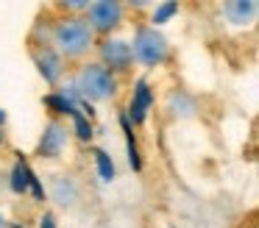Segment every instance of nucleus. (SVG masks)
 I'll use <instances>...</instances> for the list:
<instances>
[{
	"instance_id": "obj_1",
	"label": "nucleus",
	"mask_w": 259,
	"mask_h": 228,
	"mask_svg": "<svg viewBox=\"0 0 259 228\" xmlns=\"http://www.w3.org/2000/svg\"><path fill=\"white\" fill-rule=\"evenodd\" d=\"M48 42L53 44V50L62 59H81L95 44V33H92L90 22L84 17H64V20H59L53 25Z\"/></svg>"
},
{
	"instance_id": "obj_2",
	"label": "nucleus",
	"mask_w": 259,
	"mask_h": 228,
	"mask_svg": "<svg viewBox=\"0 0 259 228\" xmlns=\"http://www.w3.org/2000/svg\"><path fill=\"white\" fill-rule=\"evenodd\" d=\"M75 89L84 103H98V100H112L117 95V75L109 72L101 61H87L81 64L75 75Z\"/></svg>"
},
{
	"instance_id": "obj_3",
	"label": "nucleus",
	"mask_w": 259,
	"mask_h": 228,
	"mask_svg": "<svg viewBox=\"0 0 259 228\" xmlns=\"http://www.w3.org/2000/svg\"><path fill=\"white\" fill-rule=\"evenodd\" d=\"M128 44H131L134 61H140V64H145V67H159L170 59V44H167V39H164V33L156 31V28H151V25L137 28L134 42H128Z\"/></svg>"
},
{
	"instance_id": "obj_4",
	"label": "nucleus",
	"mask_w": 259,
	"mask_h": 228,
	"mask_svg": "<svg viewBox=\"0 0 259 228\" xmlns=\"http://www.w3.org/2000/svg\"><path fill=\"white\" fill-rule=\"evenodd\" d=\"M123 11L125 6L117 0H101V3H90L87 6V17L92 33H112L123 25Z\"/></svg>"
},
{
	"instance_id": "obj_5",
	"label": "nucleus",
	"mask_w": 259,
	"mask_h": 228,
	"mask_svg": "<svg viewBox=\"0 0 259 228\" xmlns=\"http://www.w3.org/2000/svg\"><path fill=\"white\" fill-rule=\"evenodd\" d=\"M101 64L106 67L109 72H128L134 67V56H131V44L125 39H117V36H106L101 42Z\"/></svg>"
},
{
	"instance_id": "obj_6",
	"label": "nucleus",
	"mask_w": 259,
	"mask_h": 228,
	"mask_svg": "<svg viewBox=\"0 0 259 228\" xmlns=\"http://www.w3.org/2000/svg\"><path fill=\"white\" fill-rule=\"evenodd\" d=\"M31 59H34L36 70H39V75L45 78V83H51V86H56L59 81H62L64 75V59L53 50V44L42 42V44H31Z\"/></svg>"
},
{
	"instance_id": "obj_7",
	"label": "nucleus",
	"mask_w": 259,
	"mask_h": 228,
	"mask_svg": "<svg viewBox=\"0 0 259 228\" xmlns=\"http://www.w3.org/2000/svg\"><path fill=\"white\" fill-rule=\"evenodd\" d=\"M67 139H70V128L62 120L51 117L45 122V131H42L39 142H36V156L39 159H59L64 145H67Z\"/></svg>"
},
{
	"instance_id": "obj_8",
	"label": "nucleus",
	"mask_w": 259,
	"mask_h": 228,
	"mask_svg": "<svg viewBox=\"0 0 259 228\" xmlns=\"http://www.w3.org/2000/svg\"><path fill=\"white\" fill-rule=\"evenodd\" d=\"M151 109H153V89H151V83H148V78H140V81L134 83V92H131L128 109H125L123 114L128 117L131 125H145Z\"/></svg>"
},
{
	"instance_id": "obj_9",
	"label": "nucleus",
	"mask_w": 259,
	"mask_h": 228,
	"mask_svg": "<svg viewBox=\"0 0 259 228\" xmlns=\"http://www.w3.org/2000/svg\"><path fill=\"white\" fill-rule=\"evenodd\" d=\"M42 103H45V109H51V114L56 117V120H62V117H73L75 111H78L81 98H78L75 83H70V86H56L53 92H48L45 98H42Z\"/></svg>"
},
{
	"instance_id": "obj_10",
	"label": "nucleus",
	"mask_w": 259,
	"mask_h": 228,
	"mask_svg": "<svg viewBox=\"0 0 259 228\" xmlns=\"http://www.w3.org/2000/svg\"><path fill=\"white\" fill-rule=\"evenodd\" d=\"M223 11H226V20H229L231 25L245 28L256 20L259 3L256 0H229V3H223Z\"/></svg>"
},
{
	"instance_id": "obj_11",
	"label": "nucleus",
	"mask_w": 259,
	"mask_h": 228,
	"mask_svg": "<svg viewBox=\"0 0 259 228\" xmlns=\"http://www.w3.org/2000/svg\"><path fill=\"white\" fill-rule=\"evenodd\" d=\"M31 178H34V170L28 167V161L23 156H17L9 170V189L14 195H28V187H31Z\"/></svg>"
},
{
	"instance_id": "obj_12",
	"label": "nucleus",
	"mask_w": 259,
	"mask_h": 228,
	"mask_svg": "<svg viewBox=\"0 0 259 228\" xmlns=\"http://www.w3.org/2000/svg\"><path fill=\"white\" fill-rule=\"evenodd\" d=\"M51 198L56 200L59 206H73L75 203V198H78V187H75V181L73 178H67V175H56L51 181Z\"/></svg>"
},
{
	"instance_id": "obj_13",
	"label": "nucleus",
	"mask_w": 259,
	"mask_h": 228,
	"mask_svg": "<svg viewBox=\"0 0 259 228\" xmlns=\"http://www.w3.org/2000/svg\"><path fill=\"white\" fill-rule=\"evenodd\" d=\"M120 125H123V133H125V150H128V164L134 172L142 170V156H140V145H137V136H134V125L128 122V117L120 114Z\"/></svg>"
},
{
	"instance_id": "obj_14",
	"label": "nucleus",
	"mask_w": 259,
	"mask_h": 228,
	"mask_svg": "<svg viewBox=\"0 0 259 228\" xmlns=\"http://www.w3.org/2000/svg\"><path fill=\"white\" fill-rule=\"evenodd\" d=\"M167 109H170V114H176V117H190V114H195L198 106L187 92H173L167 100Z\"/></svg>"
},
{
	"instance_id": "obj_15",
	"label": "nucleus",
	"mask_w": 259,
	"mask_h": 228,
	"mask_svg": "<svg viewBox=\"0 0 259 228\" xmlns=\"http://www.w3.org/2000/svg\"><path fill=\"white\" fill-rule=\"evenodd\" d=\"M95 164H98V175H101V181L112 184L114 178H117V167H114L112 156H109L103 148H95Z\"/></svg>"
},
{
	"instance_id": "obj_16",
	"label": "nucleus",
	"mask_w": 259,
	"mask_h": 228,
	"mask_svg": "<svg viewBox=\"0 0 259 228\" xmlns=\"http://www.w3.org/2000/svg\"><path fill=\"white\" fill-rule=\"evenodd\" d=\"M70 120H73V131H75V136H78L81 142H90L92 133H95V128H92V120H90V117H87L84 111L78 109L73 117H70Z\"/></svg>"
},
{
	"instance_id": "obj_17",
	"label": "nucleus",
	"mask_w": 259,
	"mask_h": 228,
	"mask_svg": "<svg viewBox=\"0 0 259 228\" xmlns=\"http://www.w3.org/2000/svg\"><path fill=\"white\" fill-rule=\"evenodd\" d=\"M173 14H179V3H156L153 6V14H151V28L164 25Z\"/></svg>"
},
{
	"instance_id": "obj_18",
	"label": "nucleus",
	"mask_w": 259,
	"mask_h": 228,
	"mask_svg": "<svg viewBox=\"0 0 259 228\" xmlns=\"http://www.w3.org/2000/svg\"><path fill=\"white\" fill-rule=\"evenodd\" d=\"M39 228H59L56 225V217H53L51 211H45V214L39 217Z\"/></svg>"
},
{
	"instance_id": "obj_19",
	"label": "nucleus",
	"mask_w": 259,
	"mask_h": 228,
	"mask_svg": "<svg viewBox=\"0 0 259 228\" xmlns=\"http://www.w3.org/2000/svg\"><path fill=\"white\" fill-rule=\"evenodd\" d=\"M3 128H6V111L0 109V145H6V131Z\"/></svg>"
},
{
	"instance_id": "obj_20",
	"label": "nucleus",
	"mask_w": 259,
	"mask_h": 228,
	"mask_svg": "<svg viewBox=\"0 0 259 228\" xmlns=\"http://www.w3.org/2000/svg\"><path fill=\"white\" fill-rule=\"evenodd\" d=\"M0 228H9V220H6V214L0 211Z\"/></svg>"
},
{
	"instance_id": "obj_21",
	"label": "nucleus",
	"mask_w": 259,
	"mask_h": 228,
	"mask_svg": "<svg viewBox=\"0 0 259 228\" xmlns=\"http://www.w3.org/2000/svg\"><path fill=\"white\" fill-rule=\"evenodd\" d=\"M9 228H25V225H9Z\"/></svg>"
}]
</instances>
